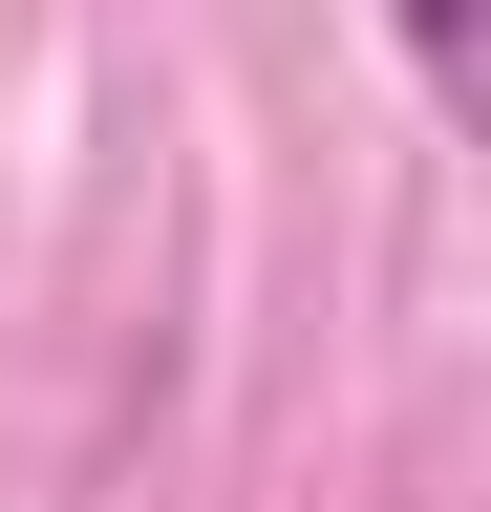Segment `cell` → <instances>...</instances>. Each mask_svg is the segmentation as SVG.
<instances>
[{"label":"cell","instance_id":"6da1fadb","mask_svg":"<svg viewBox=\"0 0 491 512\" xmlns=\"http://www.w3.org/2000/svg\"><path fill=\"white\" fill-rule=\"evenodd\" d=\"M385 22H406V86L470 128V0H385Z\"/></svg>","mask_w":491,"mask_h":512}]
</instances>
